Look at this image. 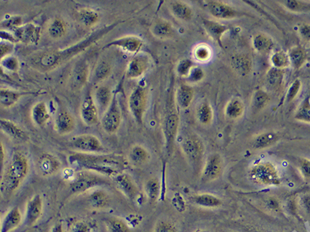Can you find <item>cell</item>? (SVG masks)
Segmentation results:
<instances>
[{
    "label": "cell",
    "mask_w": 310,
    "mask_h": 232,
    "mask_svg": "<svg viewBox=\"0 0 310 232\" xmlns=\"http://www.w3.org/2000/svg\"><path fill=\"white\" fill-rule=\"evenodd\" d=\"M301 82L300 80H295V81L293 82L292 85H291L290 88H289L288 93H287V102L290 103L296 98L297 95L299 94V91L301 90Z\"/></svg>",
    "instance_id": "cell-48"
},
{
    "label": "cell",
    "mask_w": 310,
    "mask_h": 232,
    "mask_svg": "<svg viewBox=\"0 0 310 232\" xmlns=\"http://www.w3.org/2000/svg\"><path fill=\"white\" fill-rule=\"evenodd\" d=\"M86 78V69L82 65V66L78 67L77 70L75 73V79L77 81V83L82 84L85 81Z\"/></svg>",
    "instance_id": "cell-52"
},
{
    "label": "cell",
    "mask_w": 310,
    "mask_h": 232,
    "mask_svg": "<svg viewBox=\"0 0 310 232\" xmlns=\"http://www.w3.org/2000/svg\"><path fill=\"white\" fill-rule=\"evenodd\" d=\"M269 101V96L262 90L257 91L253 98V104L257 109H262Z\"/></svg>",
    "instance_id": "cell-42"
},
{
    "label": "cell",
    "mask_w": 310,
    "mask_h": 232,
    "mask_svg": "<svg viewBox=\"0 0 310 232\" xmlns=\"http://www.w3.org/2000/svg\"><path fill=\"white\" fill-rule=\"evenodd\" d=\"M43 212V200L41 196L37 194L27 202L25 215L24 223L31 227L39 220Z\"/></svg>",
    "instance_id": "cell-10"
},
{
    "label": "cell",
    "mask_w": 310,
    "mask_h": 232,
    "mask_svg": "<svg viewBox=\"0 0 310 232\" xmlns=\"http://www.w3.org/2000/svg\"><path fill=\"white\" fill-rule=\"evenodd\" d=\"M203 72L200 69H195L192 71L191 78L193 81H199L203 77Z\"/></svg>",
    "instance_id": "cell-58"
},
{
    "label": "cell",
    "mask_w": 310,
    "mask_h": 232,
    "mask_svg": "<svg viewBox=\"0 0 310 232\" xmlns=\"http://www.w3.org/2000/svg\"><path fill=\"white\" fill-rule=\"evenodd\" d=\"M244 111V105L241 101L238 99H234L227 105L225 109V114L227 117L231 119H237L243 115Z\"/></svg>",
    "instance_id": "cell-31"
},
{
    "label": "cell",
    "mask_w": 310,
    "mask_h": 232,
    "mask_svg": "<svg viewBox=\"0 0 310 232\" xmlns=\"http://www.w3.org/2000/svg\"><path fill=\"white\" fill-rule=\"evenodd\" d=\"M22 221V215L17 207L10 210L4 217L1 226V232H10L15 229Z\"/></svg>",
    "instance_id": "cell-19"
},
{
    "label": "cell",
    "mask_w": 310,
    "mask_h": 232,
    "mask_svg": "<svg viewBox=\"0 0 310 232\" xmlns=\"http://www.w3.org/2000/svg\"><path fill=\"white\" fill-rule=\"evenodd\" d=\"M195 232H206V231H196Z\"/></svg>",
    "instance_id": "cell-63"
},
{
    "label": "cell",
    "mask_w": 310,
    "mask_h": 232,
    "mask_svg": "<svg viewBox=\"0 0 310 232\" xmlns=\"http://www.w3.org/2000/svg\"><path fill=\"white\" fill-rule=\"evenodd\" d=\"M223 162L222 158L218 153L210 155L204 164L202 172V180L211 182L218 179L222 173Z\"/></svg>",
    "instance_id": "cell-7"
},
{
    "label": "cell",
    "mask_w": 310,
    "mask_h": 232,
    "mask_svg": "<svg viewBox=\"0 0 310 232\" xmlns=\"http://www.w3.org/2000/svg\"><path fill=\"white\" fill-rule=\"evenodd\" d=\"M110 72V67L107 63L103 62L97 67L96 75L99 79H103L107 77Z\"/></svg>",
    "instance_id": "cell-50"
},
{
    "label": "cell",
    "mask_w": 310,
    "mask_h": 232,
    "mask_svg": "<svg viewBox=\"0 0 310 232\" xmlns=\"http://www.w3.org/2000/svg\"><path fill=\"white\" fill-rule=\"evenodd\" d=\"M141 40L136 37H128L121 38V39L115 40L110 43L105 47L111 46H119L123 49L130 52H136L141 46Z\"/></svg>",
    "instance_id": "cell-23"
},
{
    "label": "cell",
    "mask_w": 310,
    "mask_h": 232,
    "mask_svg": "<svg viewBox=\"0 0 310 232\" xmlns=\"http://www.w3.org/2000/svg\"><path fill=\"white\" fill-rule=\"evenodd\" d=\"M147 60L143 56L136 57L128 65L127 76L129 78H137L143 75L147 69Z\"/></svg>",
    "instance_id": "cell-24"
},
{
    "label": "cell",
    "mask_w": 310,
    "mask_h": 232,
    "mask_svg": "<svg viewBox=\"0 0 310 232\" xmlns=\"http://www.w3.org/2000/svg\"><path fill=\"white\" fill-rule=\"evenodd\" d=\"M121 112L116 97H114L111 105L101 120V125L105 131L113 134L119 129L121 123Z\"/></svg>",
    "instance_id": "cell-5"
},
{
    "label": "cell",
    "mask_w": 310,
    "mask_h": 232,
    "mask_svg": "<svg viewBox=\"0 0 310 232\" xmlns=\"http://www.w3.org/2000/svg\"><path fill=\"white\" fill-rule=\"evenodd\" d=\"M96 99L101 107L105 108L108 106L111 100V92L108 88L101 87L96 92Z\"/></svg>",
    "instance_id": "cell-43"
},
{
    "label": "cell",
    "mask_w": 310,
    "mask_h": 232,
    "mask_svg": "<svg viewBox=\"0 0 310 232\" xmlns=\"http://www.w3.org/2000/svg\"><path fill=\"white\" fill-rule=\"evenodd\" d=\"M195 55L199 60H205L209 57V51L207 48L201 46V47L198 48V49L196 50Z\"/></svg>",
    "instance_id": "cell-54"
},
{
    "label": "cell",
    "mask_w": 310,
    "mask_h": 232,
    "mask_svg": "<svg viewBox=\"0 0 310 232\" xmlns=\"http://www.w3.org/2000/svg\"><path fill=\"white\" fill-rule=\"evenodd\" d=\"M32 118L35 123L39 126H43L50 118L45 103H37L32 109Z\"/></svg>",
    "instance_id": "cell-26"
},
{
    "label": "cell",
    "mask_w": 310,
    "mask_h": 232,
    "mask_svg": "<svg viewBox=\"0 0 310 232\" xmlns=\"http://www.w3.org/2000/svg\"><path fill=\"white\" fill-rule=\"evenodd\" d=\"M108 232H130L128 226L124 221L118 218H110L106 221Z\"/></svg>",
    "instance_id": "cell-38"
},
{
    "label": "cell",
    "mask_w": 310,
    "mask_h": 232,
    "mask_svg": "<svg viewBox=\"0 0 310 232\" xmlns=\"http://www.w3.org/2000/svg\"><path fill=\"white\" fill-rule=\"evenodd\" d=\"M110 185L111 183L107 177L89 171H82L75 175V178L69 185V191L73 195H78L94 188Z\"/></svg>",
    "instance_id": "cell-3"
},
{
    "label": "cell",
    "mask_w": 310,
    "mask_h": 232,
    "mask_svg": "<svg viewBox=\"0 0 310 232\" xmlns=\"http://www.w3.org/2000/svg\"><path fill=\"white\" fill-rule=\"evenodd\" d=\"M289 59L295 69H299L303 67L307 60V53L304 48L300 46L293 48L291 50Z\"/></svg>",
    "instance_id": "cell-29"
},
{
    "label": "cell",
    "mask_w": 310,
    "mask_h": 232,
    "mask_svg": "<svg viewBox=\"0 0 310 232\" xmlns=\"http://www.w3.org/2000/svg\"><path fill=\"white\" fill-rule=\"evenodd\" d=\"M63 232L62 224H61L60 223L56 224V225H55L54 227H52L51 232Z\"/></svg>",
    "instance_id": "cell-62"
},
{
    "label": "cell",
    "mask_w": 310,
    "mask_h": 232,
    "mask_svg": "<svg viewBox=\"0 0 310 232\" xmlns=\"http://www.w3.org/2000/svg\"><path fill=\"white\" fill-rule=\"evenodd\" d=\"M210 13L219 18H231L237 15V12L233 8L225 4L212 2L209 5Z\"/></svg>",
    "instance_id": "cell-21"
},
{
    "label": "cell",
    "mask_w": 310,
    "mask_h": 232,
    "mask_svg": "<svg viewBox=\"0 0 310 232\" xmlns=\"http://www.w3.org/2000/svg\"><path fill=\"white\" fill-rule=\"evenodd\" d=\"M190 200L195 205L204 208H217L223 204V201L220 198L207 193L192 196Z\"/></svg>",
    "instance_id": "cell-17"
},
{
    "label": "cell",
    "mask_w": 310,
    "mask_h": 232,
    "mask_svg": "<svg viewBox=\"0 0 310 232\" xmlns=\"http://www.w3.org/2000/svg\"><path fill=\"white\" fill-rule=\"evenodd\" d=\"M70 145L81 153H98L104 151L99 139L92 134H81L72 137Z\"/></svg>",
    "instance_id": "cell-4"
},
{
    "label": "cell",
    "mask_w": 310,
    "mask_h": 232,
    "mask_svg": "<svg viewBox=\"0 0 310 232\" xmlns=\"http://www.w3.org/2000/svg\"><path fill=\"white\" fill-rule=\"evenodd\" d=\"M171 26L167 22H160L155 25L153 29L154 34L157 37H166L171 32Z\"/></svg>",
    "instance_id": "cell-47"
},
{
    "label": "cell",
    "mask_w": 310,
    "mask_h": 232,
    "mask_svg": "<svg viewBox=\"0 0 310 232\" xmlns=\"http://www.w3.org/2000/svg\"><path fill=\"white\" fill-rule=\"evenodd\" d=\"M191 65L192 63L190 60H183L181 61L178 65V67H177V71H178L179 75L181 76L187 75L190 70Z\"/></svg>",
    "instance_id": "cell-51"
},
{
    "label": "cell",
    "mask_w": 310,
    "mask_h": 232,
    "mask_svg": "<svg viewBox=\"0 0 310 232\" xmlns=\"http://www.w3.org/2000/svg\"><path fill=\"white\" fill-rule=\"evenodd\" d=\"M0 126L2 131L14 140L21 142L27 140V135L24 130L10 120L1 119L0 121Z\"/></svg>",
    "instance_id": "cell-16"
},
{
    "label": "cell",
    "mask_w": 310,
    "mask_h": 232,
    "mask_svg": "<svg viewBox=\"0 0 310 232\" xmlns=\"http://www.w3.org/2000/svg\"><path fill=\"white\" fill-rule=\"evenodd\" d=\"M146 104V93L142 87L139 86L132 92L129 99L131 113L139 124L143 123Z\"/></svg>",
    "instance_id": "cell-6"
},
{
    "label": "cell",
    "mask_w": 310,
    "mask_h": 232,
    "mask_svg": "<svg viewBox=\"0 0 310 232\" xmlns=\"http://www.w3.org/2000/svg\"><path fill=\"white\" fill-rule=\"evenodd\" d=\"M154 232H178L176 226L170 221L160 220L155 224Z\"/></svg>",
    "instance_id": "cell-46"
},
{
    "label": "cell",
    "mask_w": 310,
    "mask_h": 232,
    "mask_svg": "<svg viewBox=\"0 0 310 232\" xmlns=\"http://www.w3.org/2000/svg\"><path fill=\"white\" fill-rule=\"evenodd\" d=\"M21 94L8 90L1 89L0 92V102L4 107H10L15 104L20 98Z\"/></svg>",
    "instance_id": "cell-33"
},
{
    "label": "cell",
    "mask_w": 310,
    "mask_h": 232,
    "mask_svg": "<svg viewBox=\"0 0 310 232\" xmlns=\"http://www.w3.org/2000/svg\"><path fill=\"white\" fill-rule=\"evenodd\" d=\"M56 127L57 131L61 134L70 133L75 128V119L67 112H60L56 117Z\"/></svg>",
    "instance_id": "cell-18"
},
{
    "label": "cell",
    "mask_w": 310,
    "mask_h": 232,
    "mask_svg": "<svg viewBox=\"0 0 310 232\" xmlns=\"http://www.w3.org/2000/svg\"><path fill=\"white\" fill-rule=\"evenodd\" d=\"M295 117L299 121L310 123V96H307L304 99Z\"/></svg>",
    "instance_id": "cell-36"
},
{
    "label": "cell",
    "mask_w": 310,
    "mask_h": 232,
    "mask_svg": "<svg viewBox=\"0 0 310 232\" xmlns=\"http://www.w3.org/2000/svg\"><path fill=\"white\" fill-rule=\"evenodd\" d=\"M299 32L304 39L310 41V26L309 24H303L299 27Z\"/></svg>",
    "instance_id": "cell-55"
},
{
    "label": "cell",
    "mask_w": 310,
    "mask_h": 232,
    "mask_svg": "<svg viewBox=\"0 0 310 232\" xmlns=\"http://www.w3.org/2000/svg\"><path fill=\"white\" fill-rule=\"evenodd\" d=\"M2 65H3L5 68L9 69L10 71H16L18 69V63L17 60L14 58H9L7 60H4L2 62Z\"/></svg>",
    "instance_id": "cell-53"
},
{
    "label": "cell",
    "mask_w": 310,
    "mask_h": 232,
    "mask_svg": "<svg viewBox=\"0 0 310 232\" xmlns=\"http://www.w3.org/2000/svg\"><path fill=\"white\" fill-rule=\"evenodd\" d=\"M252 180L259 184H271L276 180L275 171L268 164H259L250 172Z\"/></svg>",
    "instance_id": "cell-12"
},
{
    "label": "cell",
    "mask_w": 310,
    "mask_h": 232,
    "mask_svg": "<svg viewBox=\"0 0 310 232\" xmlns=\"http://www.w3.org/2000/svg\"><path fill=\"white\" fill-rule=\"evenodd\" d=\"M149 158V152L141 145H134L129 153V159L135 165L141 166L147 163Z\"/></svg>",
    "instance_id": "cell-22"
},
{
    "label": "cell",
    "mask_w": 310,
    "mask_h": 232,
    "mask_svg": "<svg viewBox=\"0 0 310 232\" xmlns=\"http://www.w3.org/2000/svg\"><path fill=\"white\" fill-rule=\"evenodd\" d=\"M278 140L277 134L269 132L261 134L253 140L252 146L255 149H262L271 146Z\"/></svg>",
    "instance_id": "cell-25"
},
{
    "label": "cell",
    "mask_w": 310,
    "mask_h": 232,
    "mask_svg": "<svg viewBox=\"0 0 310 232\" xmlns=\"http://www.w3.org/2000/svg\"><path fill=\"white\" fill-rule=\"evenodd\" d=\"M118 189L128 198L134 201L138 195L139 190L132 177L125 173H121L113 178Z\"/></svg>",
    "instance_id": "cell-9"
},
{
    "label": "cell",
    "mask_w": 310,
    "mask_h": 232,
    "mask_svg": "<svg viewBox=\"0 0 310 232\" xmlns=\"http://www.w3.org/2000/svg\"><path fill=\"white\" fill-rule=\"evenodd\" d=\"M28 171L29 162L26 156L19 152L14 153L2 175L1 192L7 195L14 193L26 178Z\"/></svg>",
    "instance_id": "cell-2"
},
{
    "label": "cell",
    "mask_w": 310,
    "mask_h": 232,
    "mask_svg": "<svg viewBox=\"0 0 310 232\" xmlns=\"http://www.w3.org/2000/svg\"><path fill=\"white\" fill-rule=\"evenodd\" d=\"M0 55H1V58L5 56V55L10 53L13 50V46L10 44L7 43H1V47H0Z\"/></svg>",
    "instance_id": "cell-57"
},
{
    "label": "cell",
    "mask_w": 310,
    "mask_h": 232,
    "mask_svg": "<svg viewBox=\"0 0 310 232\" xmlns=\"http://www.w3.org/2000/svg\"><path fill=\"white\" fill-rule=\"evenodd\" d=\"M0 147H1V169L2 170V167L3 166L4 161H5V149H4L3 143H1V145H0Z\"/></svg>",
    "instance_id": "cell-61"
},
{
    "label": "cell",
    "mask_w": 310,
    "mask_h": 232,
    "mask_svg": "<svg viewBox=\"0 0 310 232\" xmlns=\"http://www.w3.org/2000/svg\"><path fill=\"white\" fill-rule=\"evenodd\" d=\"M81 114L82 119L86 125H94L98 123L99 119L98 109L90 94L86 96L82 103Z\"/></svg>",
    "instance_id": "cell-14"
},
{
    "label": "cell",
    "mask_w": 310,
    "mask_h": 232,
    "mask_svg": "<svg viewBox=\"0 0 310 232\" xmlns=\"http://www.w3.org/2000/svg\"><path fill=\"white\" fill-rule=\"evenodd\" d=\"M87 201L92 208L97 210H102L109 206L110 197L106 191L103 190H96L90 194Z\"/></svg>",
    "instance_id": "cell-20"
},
{
    "label": "cell",
    "mask_w": 310,
    "mask_h": 232,
    "mask_svg": "<svg viewBox=\"0 0 310 232\" xmlns=\"http://www.w3.org/2000/svg\"><path fill=\"white\" fill-rule=\"evenodd\" d=\"M80 21L84 26L90 27L98 21L99 16L96 12L90 10H82L79 14Z\"/></svg>",
    "instance_id": "cell-40"
},
{
    "label": "cell",
    "mask_w": 310,
    "mask_h": 232,
    "mask_svg": "<svg viewBox=\"0 0 310 232\" xmlns=\"http://www.w3.org/2000/svg\"><path fill=\"white\" fill-rule=\"evenodd\" d=\"M213 117L212 111L209 105L204 103L197 111V118L202 125H207L211 123Z\"/></svg>",
    "instance_id": "cell-39"
},
{
    "label": "cell",
    "mask_w": 310,
    "mask_h": 232,
    "mask_svg": "<svg viewBox=\"0 0 310 232\" xmlns=\"http://www.w3.org/2000/svg\"><path fill=\"white\" fill-rule=\"evenodd\" d=\"M66 27L62 19L55 18L50 25L48 33L53 39H60L65 35Z\"/></svg>",
    "instance_id": "cell-35"
},
{
    "label": "cell",
    "mask_w": 310,
    "mask_h": 232,
    "mask_svg": "<svg viewBox=\"0 0 310 232\" xmlns=\"http://www.w3.org/2000/svg\"><path fill=\"white\" fill-rule=\"evenodd\" d=\"M68 162L76 169L97 173L107 178H115L124 168L122 158L113 154L72 152L69 154Z\"/></svg>",
    "instance_id": "cell-1"
},
{
    "label": "cell",
    "mask_w": 310,
    "mask_h": 232,
    "mask_svg": "<svg viewBox=\"0 0 310 232\" xmlns=\"http://www.w3.org/2000/svg\"><path fill=\"white\" fill-rule=\"evenodd\" d=\"M272 62L276 68L281 69L282 67L288 66L290 63V59L284 52L280 51L273 55Z\"/></svg>",
    "instance_id": "cell-44"
},
{
    "label": "cell",
    "mask_w": 310,
    "mask_h": 232,
    "mask_svg": "<svg viewBox=\"0 0 310 232\" xmlns=\"http://www.w3.org/2000/svg\"><path fill=\"white\" fill-rule=\"evenodd\" d=\"M161 185L159 179L156 178L150 179L145 185V192L147 197L151 202H155L159 198Z\"/></svg>",
    "instance_id": "cell-28"
},
{
    "label": "cell",
    "mask_w": 310,
    "mask_h": 232,
    "mask_svg": "<svg viewBox=\"0 0 310 232\" xmlns=\"http://www.w3.org/2000/svg\"><path fill=\"white\" fill-rule=\"evenodd\" d=\"M89 227L84 222H78L74 225L71 232H88Z\"/></svg>",
    "instance_id": "cell-56"
},
{
    "label": "cell",
    "mask_w": 310,
    "mask_h": 232,
    "mask_svg": "<svg viewBox=\"0 0 310 232\" xmlns=\"http://www.w3.org/2000/svg\"><path fill=\"white\" fill-rule=\"evenodd\" d=\"M302 172L307 178L310 179V162L305 161L302 166Z\"/></svg>",
    "instance_id": "cell-59"
},
{
    "label": "cell",
    "mask_w": 310,
    "mask_h": 232,
    "mask_svg": "<svg viewBox=\"0 0 310 232\" xmlns=\"http://www.w3.org/2000/svg\"><path fill=\"white\" fill-rule=\"evenodd\" d=\"M179 125L178 116L171 114L166 117L164 122V134L165 137L166 149L168 153L171 151L173 146Z\"/></svg>",
    "instance_id": "cell-13"
},
{
    "label": "cell",
    "mask_w": 310,
    "mask_h": 232,
    "mask_svg": "<svg viewBox=\"0 0 310 232\" xmlns=\"http://www.w3.org/2000/svg\"><path fill=\"white\" fill-rule=\"evenodd\" d=\"M22 23V18L20 16H13V17L7 19L1 22V26L5 28H17Z\"/></svg>",
    "instance_id": "cell-49"
},
{
    "label": "cell",
    "mask_w": 310,
    "mask_h": 232,
    "mask_svg": "<svg viewBox=\"0 0 310 232\" xmlns=\"http://www.w3.org/2000/svg\"><path fill=\"white\" fill-rule=\"evenodd\" d=\"M254 45L257 51L265 53V52H269L273 48L274 43L267 36L259 34L255 37Z\"/></svg>",
    "instance_id": "cell-32"
},
{
    "label": "cell",
    "mask_w": 310,
    "mask_h": 232,
    "mask_svg": "<svg viewBox=\"0 0 310 232\" xmlns=\"http://www.w3.org/2000/svg\"><path fill=\"white\" fill-rule=\"evenodd\" d=\"M36 168L39 175L48 178L54 176L61 170L62 163L52 154L44 153L38 158Z\"/></svg>",
    "instance_id": "cell-8"
},
{
    "label": "cell",
    "mask_w": 310,
    "mask_h": 232,
    "mask_svg": "<svg viewBox=\"0 0 310 232\" xmlns=\"http://www.w3.org/2000/svg\"><path fill=\"white\" fill-rule=\"evenodd\" d=\"M172 11L178 18L187 20L191 18V10L183 3H175L172 6Z\"/></svg>",
    "instance_id": "cell-41"
},
{
    "label": "cell",
    "mask_w": 310,
    "mask_h": 232,
    "mask_svg": "<svg viewBox=\"0 0 310 232\" xmlns=\"http://www.w3.org/2000/svg\"><path fill=\"white\" fill-rule=\"evenodd\" d=\"M267 206L270 209H272V210H276V208H278V204L275 200L271 199L269 200V202H268Z\"/></svg>",
    "instance_id": "cell-60"
},
{
    "label": "cell",
    "mask_w": 310,
    "mask_h": 232,
    "mask_svg": "<svg viewBox=\"0 0 310 232\" xmlns=\"http://www.w3.org/2000/svg\"><path fill=\"white\" fill-rule=\"evenodd\" d=\"M193 93L191 88L186 86H181L177 92V101L179 106L187 109L190 105L193 99Z\"/></svg>",
    "instance_id": "cell-30"
},
{
    "label": "cell",
    "mask_w": 310,
    "mask_h": 232,
    "mask_svg": "<svg viewBox=\"0 0 310 232\" xmlns=\"http://www.w3.org/2000/svg\"><path fill=\"white\" fill-rule=\"evenodd\" d=\"M40 27L29 24L14 29V33L18 40L24 43H36L39 40Z\"/></svg>",
    "instance_id": "cell-15"
},
{
    "label": "cell",
    "mask_w": 310,
    "mask_h": 232,
    "mask_svg": "<svg viewBox=\"0 0 310 232\" xmlns=\"http://www.w3.org/2000/svg\"><path fill=\"white\" fill-rule=\"evenodd\" d=\"M204 24L206 30L212 36L213 39L218 42L220 41L221 35L227 30L226 27L211 21H204Z\"/></svg>",
    "instance_id": "cell-34"
},
{
    "label": "cell",
    "mask_w": 310,
    "mask_h": 232,
    "mask_svg": "<svg viewBox=\"0 0 310 232\" xmlns=\"http://www.w3.org/2000/svg\"><path fill=\"white\" fill-rule=\"evenodd\" d=\"M284 5L292 11L300 12L310 10V5L309 4L302 3L296 0H287L284 1Z\"/></svg>",
    "instance_id": "cell-45"
},
{
    "label": "cell",
    "mask_w": 310,
    "mask_h": 232,
    "mask_svg": "<svg viewBox=\"0 0 310 232\" xmlns=\"http://www.w3.org/2000/svg\"><path fill=\"white\" fill-rule=\"evenodd\" d=\"M251 65V60L244 55H238L232 60V66L239 75H247L250 71Z\"/></svg>",
    "instance_id": "cell-27"
},
{
    "label": "cell",
    "mask_w": 310,
    "mask_h": 232,
    "mask_svg": "<svg viewBox=\"0 0 310 232\" xmlns=\"http://www.w3.org/2000/svg\"><path fill=\"white\" fill-rule=\"evenodd\" d=\"M182 148L187 159L193 163L201 161L204 153L202 143L197 138L190 137L182 143Z\"/></svg>",
    "instance_id": "cell-11"
},
{
    "label": "cell",
    "mask_w": 310,
    "mask_h": 232,
    "mask_svg": "<svg viewBox=\"0 0 310 232\" xmlns=\"http://www.w3.org/2000/svg\"><path fill=\"white\" fill-rule=\"evenodd\" d=\"M284 72L281 69H271L267 75V81L270 85L274 88H278L281 86L284 79Z\"/></svg>",
    "instance_id": "cell-37"
}]
</instances>
